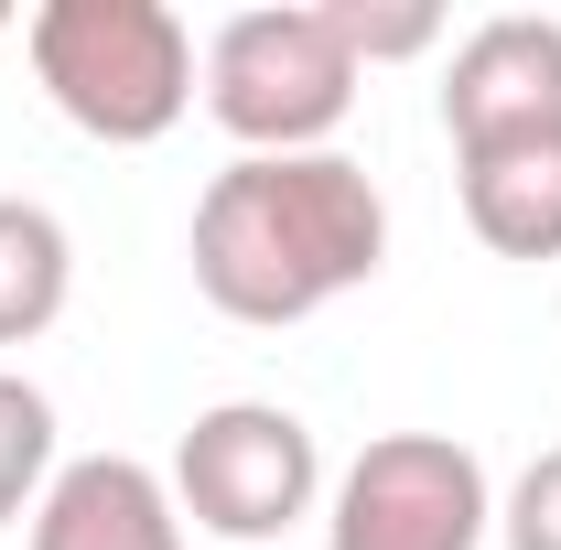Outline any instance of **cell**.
<instances>
[{
	"mask_svg": "<svg viewBox=\"0 0 561 550\" xmlns=\"http://www.w3.org/2000/svg\"><path fill=\"white\" fill-rule=\"evenodd\" d=\"M184 260L227 324L280 335L389 271V195L346 151H238L195 195Z\"/></svg>",
	"mask_w": 561,
	"mask_h": 550,
	"instance_id": "cell-1",
	"label": "cell"
},
{
	"mask_svg": "<svg viewBox=\"0 0 561 550\" xmlns=\"http://www.w3.org/2000/svg\"><path fill=\"white\" fill-rule=\"evenodd\" d=\"M22 550H184L173 475H151L140 454H66L22 518Z\"/></svg>",
	"mask_w": 561,
	"mask_h": 550,
	"instance_id": "cell-7",
	"label": "cell"
},
{
	"mask_svg": "<svg viewBox=\"0 0 561 550\" xmlns=\"http://www.w3.org/2000/svg\"><path fill=\"white\" fill-rule=\"evenodd\" d=\"M195 98L238 151H335V130L356 108V55L335 33V0L227 11L195 55Z\"/></svg>",
	"mask_w": 561,
	"mask_h": 550,
	"instance_id": "cell-3",
	"label": "cell"
},
{
	"mask_svg": "<svg viewBox=\"0 0 561 550\" xmlns=\"http://www.w3.org/2000/svg\"><path fill=\"white\" fill-rule=\"evenodd\" d=\"M55 400L22 378V367H0V529H22L33 507H44V485H55Z\"/></svg>",
	"mask_w": 561,
	"mask_h": 550,
	"instance_id": "cell-10",
	"label": "cell"
},
{
	"mask_svg": "<svg viewBox=\"0 0 561 550\" xmlns=\"http://www.w3.org/2000/svg\"><path fill=\"white\" fill-rule=\"evenodd\" d=\"M76 302V238L55 206L33 195H0V345H33L55 335Z\"/></svg>",
	"mask_w": 561,
	"mask_h": 550,
	"instance_id": "cell-9",
	"label": "cell"
},
{
	"mask_svg": "<svg viewBox=\"0 0 561 550\" xmlns=\"http://www.w3.org/2000/svg\"><path fill=\"white\" fill-rule=\"evenodd\" d=\"M173 507H184V529H206L227 550H280L324 507L313 421L280 411V400H216V411H195L184 443H173Z\"/></svg>",
	"mask_w": 561,
	"mask_h": 550,
	"instance_id": "cell-4",
	"label": "cell"
},
{
	"mask_svg": "<svg viewBox=\"0 0 561 550\" xmlns=\"http://www.w3.org/2000/svg\"><path fill=\"white\" fill-rule=\"evenodd\" d=\"M496 485L486 454L454 432H378L324 485V550H486Z\"/></svg>",
	"mask_w": 561,
	"mask_h": 550,
	"instance_id": "cell-5",
	"label": "cell"
},
{
	"mask_svg": "<svg viewBox=\"0 0 561 550\" xmlns=\"http://www.w3.org/2000/svg\"><path fill=\"white\" fill-rule=\"evenodd\" d=\"M465 227L496 260H561V130L551 140H507V151H465Z\"/></svg>",
	"mask_w": 561,
	"mask_h": 550,
	"instance_id": "cell-8",
	"label": "cell"
},
{
	"mask_svg": "<svg viewBox=\"0 0 561 550\" xmlns=\"http://www.w3.org/2000/svg\"><path fill=\"white\" fill-rule=\"evenodd\" d=\"M496 540H507V550H561V443L529 454L518 485L496 496Z\"/></svg>",
	"mask_w": 561,
	"mask_h": 550,
	"instance_id": "cell-12",
	"label": "cell"
},
{
	"mask_svg": "<svg viewBox=\"0 0 561 550\" xmlns=\"http://www.w3.org/2000/svg\"><path fill=\"white\" fill-rule=\"evenodd\" d=\"M561 130V22L551 11H496L454 44L443 66V140L465 151H507V140Z\"/></svg>",
	"mask_w": 561,
	"mask_h": 550,
	"instance_id": "cell-6",
	"label": "cell"
},
{
	"mask_svg": "<svg viewBox=\"0 0 561 550\" xmlns=\"http://www.w3.org/2000/svg\"><path fill=\"white\" fill-rule=\"evenodd\" d=\"M0 33H11V11H0Z\"/></svg>",
	"mask_w": 561,
	"mask_h": 550,
	"instance_id": "cell-13",
	"label": "cell"
},
{
	"mask_svg": "<svg viewBox=\"0 0 561 550\" xmlns=\"http://www.w3.org/2000/svg\"><path fill=\"white\" fill-rule=\"evenodd\" d=\"M335 33H346L356 76H367V66L432 55V44H443V11H432V0H335Z\"/></svg>",
	"mask_w": 561,
	"mask_h": 550,
	"instance_id": "cell-11",
	"label": "cell"
},
{
	"mask_svg": "<svg viewBox=\"0 0 561 550\" xmlns=\"http://www.w3.org/2000/svg\"><path fill=\"white\" fill-rule=\"evenodd\" d=\"M22 55L55 119L108 151H140L195 108V33L162 0H44L22 22Z\"/></svg>",
	"mask_w": 561,
	"mask_h": 550,
	"instance_id": "cell-2",
	"label": "cell"
}]
</instances>
